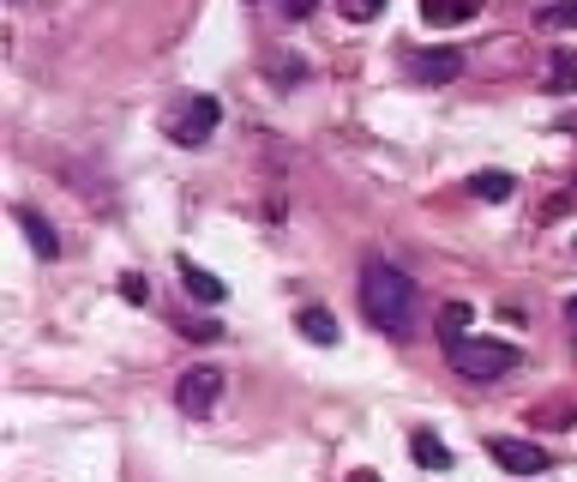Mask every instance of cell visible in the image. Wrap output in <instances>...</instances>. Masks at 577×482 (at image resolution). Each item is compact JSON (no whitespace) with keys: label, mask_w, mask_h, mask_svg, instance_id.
Listing matches in <instances>:
<instances>
[{"label":"cell","mask_w":577,"mask_h":482,"mask_svg":"<svg viewBox=\"0 0 577 482\" xmlns=\"http://www.w3.org/2000/svg\"><path fill=\"white\" fill-rule=\"evenodd\" d=\"M469 326H476V308H469V302H445V308H440V332L445 338L469 332Z\"/></svg>","instance_id":"obj_14"},{"label":"cell","mask_w":577,"mask_h":482,"mask_svg":"<svg viewBox=\"0 0 577 482\" xmlns=\"http://www.w3.org/2000/svg\"><path fill=\"white\" fill-rule=\"evenodd\" d=\"M547 91H554V97L577 91V55H572V48H554V61H547Z\"/></svg>","instance_id":"obj_13"},{"label":"cell","mask_w":577,"mask_h":482,"mask_svg":"<svg viewBox=\"0 0 577 482\" xmlns=\"http://www.w3.org/2000/svg\"><path fill=\"white\" fill-rule=\"evenodd\" d=\"M187 338H192V344H217V338H223V326H217V320H199V326H187Z\"/></svg>","instance_id":"obj_18"},{"label":"cell","mask_w":577,"mask_h":482,"mask_svg":"<svg viewBox=\"0 0 577 482\" xmlns=\"http://www.w3.org/2000/svg\"><path fill=\"white\" fill-rule=\"evenodd\" d=\"M181 284H187V296L199 302V308H217V302L229 296V289H223V277H217V272H204V265H192L187 253H181Z\"/></svg>","instance_id":"obj_7"},{"label":"cell","mask_w":577,"mask_h":482,"mask_svg":"<svg viewBox=\"0 0 577 482\" xmlns=\"http://www.w3.org/2000/svg\"><path fill=\"white\" fill-rule=\"evenodd\" d=\"M481 12V0H421V19L428 24H469Z\"/></svg>","instance_id":"obj_10"},{"label":"cell","mask_w":577,"mask_h":482,"mask_svg":"<svg viewBox=\"0 0 577 482\" xmlns=\"http://www.w3.org/2000/svg\"><path fill=\"white\" fill-rule=\"evenodd\" d=\"M295 326H301L313 344H337V314H331V308H301V314H295Z\"/></svg>","instance_id":"obj_12"},{"label":"cell","mask_w":577,"mask_h":482,"mask_svg":"<svg viewBox=\"0 0 577 482\" xmlns=\"http://www.w3.org/2000/svg\"><path fill=\"white\" fill-rule=\"evenodd\" d=\"M19 223H24V235H31V248L43 253V260H60V235H55V223H48L43 211L19 206Z\"/></svg>","instance_id":"obj_9"},{"label":"cell","mask_w":577,"mask_h":482,"mask_svg":"<svg viewBox=\"0 0 577 482\" xmlns=\"http://www.w3.org/2000/svg\"><path fill=\"white\" fill-rule=\"evenodd\" d=\"M337 7H343V19L367 24V19H379V12H385V0H337Z\"/></svg>","instance_id":"obj_16"},{"label":"cell","mask_w":577,"mask_h":482,"mask_svg":"<svg viewBox=\"0 0 577 482\" xmlns=\"http://www.w3.org/2000/svg\"><path fill=\"white\" fill-rule=\"evenodd\" d=\"M349 482H379V476H374V471H355V476H349Z\"/></svg>","instance_id":"obj_20"},{"label":"cell","mask_w":577,"mask_h":482,"mask_svg":"<svg viewBox=\"0 0 577 482\" xmlns=\"http://www.w3.org/2000/svg\"><path fill=\"white\" fill-rule=\"evenodd\" d=\"M313 7H319V0H284V12H289V19H307Z\"/></svg>","instance_id":"obj_19"},{"label":"cell","mask_w":577,"mask_h":482,"mask_svg":"<svg viewBox=\"0 0 577 482\" xmlns=\"http://www.w3.org/2000/svg\"><path fill=\"white\" fill-rule=\"evenodd\" d=\"M487 452H493V464L499 471H511V476H542L547 464H554V452L547 447H535V440H511V435H493L487 440Z\"/></svg>","instance_id":"obj_4"},{"label":"cell","mask_w":577,"mask_h":482,"mask_svg":"<svg viewBox=\"0 0 577 482\" xmlns=\"http://www.w3.org/2000/svg\"><path fill=\"white\" fill-rule=\"evenodd\" d=\"M445 362H452V374H464V380H499V374H511L523 357H518V344H506V338H469V332H457V338H445Z\"/></svg>","instance_id":"obj_2"},{"label":"cell","mask_w":577,"mask_h":482,"mask_svg":"<svg viewBox=\"0 0 577 482\" xmlns=\"http://www.w3.org/2000/svg\"><path fill=\"white\" fill-rule=\"evenodd\" d=\"M469 194L487 199V206H499V199H511V194H518V182H511L506 169H481V175H469Z\"/></svg>","instance_id":"obj_11"},{"label":"cell","mask_w":577,"mask_h":482,"mask_svg":"<svg viewBox=\"0 0 577 482\" xmlns=\"http://www.w3.org/2000/svg\"><path fill=\"white\" fill-rule=\"evenodd\" d=\"M542 24L547 31H572L577 24V0H554V7H542Z\"/></svg>","instance_id":"obj_15"},{"label":"cell","mask_w":577,"mask_h":482,"mask_svg":"<svg viewBox=\"0 0 577 482\" xmlns=\"http://www.w3.org/2000/svg\"><path fill=\"white\" fill-rule=\"evenodd\" d=\"M572 314H577V296H572Z\"/></svg>","instance_id":"obj_21"},{"label":"cell","mask_w":577,"mask_h":482,"mask_svg":"<svg viewBox=\"0 0 577 482\" xmlns=\"http://www.w3.org/2000/svg\"><path fill=\"white\" fill-rule=\"evenodd\" d=\"M409 459L428 464V471H452V447H445L433 428H415V435H409Z\"/></svg>","instance_id":"obj_8"},{"label":"cell","mask_w":577,"mask_h":482,"mask_svg":"<svg viewBox=\"0 0 577 482\" xmlns=\"http://www.w3.org/2000/svg\"><path fill=\"white\" fill-rule=\"evenodd\" d=\"M217 121H223V103L217 97H187V109L175 116V145H204V139L217 133Z\"/></svg>","instance_id":"obj_5"},{"label":"cell","mask_w":577,"mask_h":482,"mask_svg":"<svg viewBox=\"0 0 577 482\" xmlns=\"http://www.w3.org/2000/svg\"><path fill=\"white\" fill-rule=\"evenodd\" d=\"M409 73H415V79H428V85H452L457 73H464V55H457V48H428V55L409 61Z\"/></svg>","instance_id":"obj_6"},{"label":"cell","mask_w":577,"mask_h":482,"mask_svg":"<svg viewBox=\"0 0 577 482\" xmlns=\"http://www.w3.org/2000/svg\"><path fill=\"white\" fill-rule=\"evenodd\" d=\"M572 248H577V241H572Z\"/></svg>","instance_id":"obj_22"},{"label":"cell","mask_w":577,"mask_h":482,"mask_svg":"<svg viewBox=\"0 0 577 482\" xmlns=\"http://www.w3.org/2000/svg\"><path fill=\"white\" fill-rule=\"evenodd\" d=\"M223 386H229V374L223 368H187L181 380H175V404H181L187 416H211L217 410V398H223Z\"/></svg>","instance_id":"obj_3"},{"label":"cell","mask_w":577,"mask_h":482,"mask_svg":"<svg viewBox=\"0 0 577 482\" xmlns=\"http://www.w3.org/2000/svg\"><path fill=\"white\" fill-rule=\"evenodd\" d=\"M362 314L367 326H379L385 338H415V314H421V289L409 272H397L391 260H362Z\"/></svg>","instance_id":"obj_1"},{"label":"cell","mask_w":577,"mask_h":482,"mask_svg":"<svg viewBox=\"0 0 577 482\" xmlns=\"http://www.w3.org/2000/svg\"><path fill=\"white\" fill-rule=\"evenodd\" d=\"M121 296L145 308V302H151V284H145V277H138V272H126V277H121Z\"/></svg>","instance_id":"obj_17"}]
</instances>
